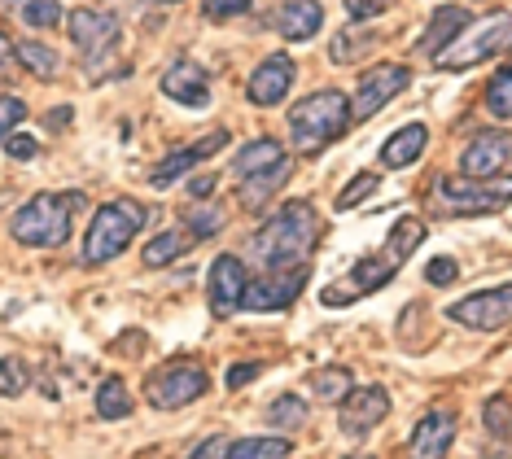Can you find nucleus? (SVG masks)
Masks as SVG:
<instances>
[{
	"instance_id": "4c0bfd02",
	"label": "nucleus",
	"mask_w": 512,
	"mask_h": 459,
	"mask_svg": "<svg viewBox=\"0 0 512 459\" xmlns=\"http://www.w3.org/2000/svg\"><path fill=\"white\" fill-rule=\"evenodd\" d=\"M482 420H486V429H491V433H508L512 429V403H508L504 394L491 398L486 411H482Z\"/></svg>"
},
{
	"instance_id": "a878e982",
	"label": "nucleus",
	"mask_w": 512,
	"mask_h": 459,
	"mask_svg": "<svg viewBox=\"0 0 512 459\" xmlns=\"http://www.w3.org/2000/svg\"><path fill=\"white\" fill-rule=\"evenodd\" d=\"M355 385H351V372L346 368H320V372H311V394L320 398V403H342L346 394H351Z\"/></svg>"
},
{
	"instance_id": "2f4dec72",
	"label": "nucleus",
	"mask_w": 512,
	"mask_h": 459,
	"mask_svg": "<svg viewBox=\"0 0 512 459\" xmlns=\"http://www.w3.org/2000/svg\"><path fill=\"white\" fill-rule=\"evenodd\" d=\"M486 110H491L495 119H512V66H504L491 84H486Z\"/></svg>"
},
{
	"instance_id": "6e6552de",
	"label": "nucleus",
	"mask_w": 512,
	"mask_h": 459,
	"mask_svg": "<svg viewBox=\"0 0 512 459\" xmlns=\"http://www.w3.org/2000/svg\"><path fill=\"white\" fill-rule=\"evenodd\" d=\"M202 394H206V372L197 363H167V368L149 372L145 381V398L158 411H180Z\"/></svg>"
},
{
	"instance_id": "1a4fd4ad",
	"label": "nucleus",
	"mask_w": 512,
	"mask_h": 459,
	"mask_svg": "<svg viewBox=\"0 0 512 459\" xmlns=\"http://www.w3.org/2000/svg\"><path fill=\"white\" fill-rule=\"evenodd\" d=\"M407 84H412L407 66H394V62L372 66L368 75L359 79V92L351 101V123H364V119H372V114H381L399 92H407Z\"/></svg>"
},
{
	"instance_id": "7ed1b4c3",
	"label": "nucleus",
	"mask_w": 512,
	"mask_h": 459,
	"mask_svg": "<svg viewBox=\"0 0 512 459\" xmlns=\"http://www.w3.org/2000/svg\"><path fill=\"white\" fill-rule=\"evenodd\" d=\"M346 127H351V101H346V92H333V88L302 97L294 105V114H289V140H294L298 153H320Z\"/></svg>"
},
{
	"instance_id": "a18cd8bd",
	"label": "nucleus",
	"mask_w": 512,
	"mask_h": 459,
	"mask_svg": "<svg viewBox=\"0 0 512 459\" xmlns=\"http://www.w3.org/2000/svg\"><path fill=\"white\" fill-rule=\"evenodd\" d=\"M14 66H18V44L9 40L5 31H0V79H5V75H9V70H14Z\"/></svg>"
},
{
	"instance_id": "f3484780",
	"label": "nucleus",
	"mask_w": 512,
	"mask_h": 459,
	"mask_svg": "<svg viewBox=\"0 0 512 459\" xmlns=\"http://www.w3.org/2000/svg\"><path fill=\"white\" fill-rule=\"evenodd\" d=\"M162 92H167L176 105H189V110L211 105V79H206V70L197 62H189V57H180V62L167 66V75H162Z\"/></svg>"
},
{
	"instance_id": "aec40b11",
	"label": "nucleus",
	"mask_w": 512,
	"mask_h": 459,
	"mask_svg": "<svg viewBox=\"0 0 512 459\" xmlns=\"http://www.w3.org/2000/svg\"><path fill=\"white\" fill-rule=\"evenodd\" d=\"M224 145H228V132H224V127H219V132H211L206 140H197V145L167 153V158H162V167H154V175H149V184H154V188H167L171 180H180V175L189 171V167H197V162H202V158H211V153H219Z\"/></svg>"
},
{
	"instance_id": "39448f33",
	"label": "nucleus",
	"mask_w": 512,
	"mask_h": 459,
	"mask_svg": "<svg viewBox=\"0 0 512 459\" xmlns=\"http://www.w3.org/2000/svg\"><path fill=\"white\" fill-rule=\"evenodd\" d=\"M75 202H79V193H40V197H31V202L9 219V232H14L18 245H31V250H57V245L71 237Z\"/></svg>"
},
{
	"instance_id": "37998d69",
	"label": "nucleus",
	"mask_w": 512,
	"mask_h": 459,
	"mask_svg": "<svg viewBox=\"0 0 512 459\" xmlns=\"http://www.w3.org/2000/svg\"><path fill=\"white\" fill-rule=\"evenodd\" d=\"M386 9H390V0H346V14L351 18H377Z\"/></svg>"
},
{
	"instance_id": "b1692460",
	"label": "nucleus",
	"mask_w": 512,
	"mask_h": 459,
	"mask_svg": "<svg viewBox=\"0 0 512 459\" xmlns=\"http://www.w3.org/2000/svg\"><path fill=\"white\" fill-rule=\"evenodd\" d=\"M281 158H285V149L276 145L272 136H267V140H254V145L241 149L237 162H232V171H237V180H246V175H259V171H267V167H276Z\"/></svg>"
},
{
	"instance_id": "ddd939ff",
	"label": "nucleus",
	"mask_w": 512,
	"mask_h": 459,
	"mask_svg": "<svg viewBox=\"0 0 512 459\" xmlns=\"http://www.w3.org/2000/svg\"><path fill=\"white\" fill-rule=\"evenodd\" d=\"M246 263H241L237 254H219L211 263V280H206V298H211V311L215 315H232L246 298Z\"/></svg>"
},
{
	"instance_id": "4be33fe9",
	"label": "nucleus",
	"mask_w": 512,
	"mask_h": 459,
	"mask_svg": "<svg viewBox=\"0 0 512 459\" xmlns=\"http://www.w3.org/2000/svg\"><path fill=\"white\" fill-rule=\"evenodd\" d=\"M469 27V9L464 5H442L434 18H429V31H425V40L416 44L421 53H442L451 40H460V31Z\"/></svg>"
},
{
	"instance_id": "473e14b6",
	"label": "nucleus",
	"mask_w": 512,
	"mask_h": 459,
	"mask_svg": "<svg viewBox=\"0 0 512 459\" xmlns=\"http://www.w3.org/2000/svg\"><path fill=\"white\" fill-rule=\"evenodd\" d=\"M364 49H372V35H368L364 27H346V31L333 40L329 53H333L337 66H346V62H359V53H364Z\"/></svg>"
},
{
	"instance_id": "dca6fc26",
	"label": "nucleus",
	"mask_w": 512,
	"mask_h": 459,
	"mask_svg": "<svg viewBox=\"0 0 512 459\" xmlns=\"http://www.w3.org/2000/svg\"><path fill=\"white\" fill-rule=\"evenodd\" d=\"M294 88V57L289 53H267L250 75V101L254 105H281Z\"/></svg>"
},
{
	"instance_id": "de8ad7c7",
	"label": "nucleus",
	"mask_w": 512,
	"mask_h": 459,
	"mask_svg": "<svg viewBox=\"0 0 512 459\" xmlns=\"http://www.w3.org/2000/svg\"><path fill=\"white\" fill-rule=\"evenodd\" d=\"M154 5H176V0H154Z\"/></svg>"
},
{
	"instance_id": "f704fd0d",
	"label": "nucleus",
	"mask_w": 512,
	"mask_h": 459,
	"mask_svg": "<svg viewBox=\"0 0 512 459\" xmlns=\"http://www.w3.org/2000/svg\"><path fill=\"white\" fill-rule=\"evenodd\" d=\"M377 188H381V180H377V175H372V171L355 175V180L346 184L342 193H337V210H355L359 202H364V197H372V193H377Z\"/></svg>"
},
{
	"instance_id": "2eb2a0df",
	"label": "nucleus",
	"mask_w": 512,
	"mask_h": 459,
	"mask_svg": "<svg viewBox=\"0 0 512 459\" xmlns=\"http://www.w3.org/2000/svg\"><path fill=\"white\" fill-rule=\"evenodd\" d=\"M66 27H71L75 49L88 53V57H106L114 44H119V35H123L119 18H114V14H97V9H75Z\"/></svg>"
},
{
	"instance_id": "6ab92c4d",
	"label": "nucleus",
	"mask_w": 512,
	"mask_h": 459,
	"mask_svg": "<svg viewBox=\"0 0 512 459\" xmlns=\"http://www.w3.org/2000/svg\"><path fill=\"white\" fill-rule=\"evenodd\" d=\"M320 22H324L320 0H285V5L272 14V27L281 31L289 44H307V40H316Z\"/></svg>"
},
{
	"instance_id": "e433bc0d",
	"label": "nucleus",
	"mask_w": 512,
	"mask_h": 459,
	"mask_svg": "<svg viewBox=\"0 0 512 459\" xmlns=\"http://www.w3.org/2000/svg\"><path fill=\"white\" fill-rule=\"evenodd\" d=\"M27 119V105H22V97H0V145H5L9 136H14V127Z\"/></svg>"
},
{
	"instance_id": "cd10ccee",
	"label": "nucleus",
	"mask_w": 512,
	"mask_h": 459,
	"mask_svg": "<svg viewBox=\"0 0 512 459\" xmlns=\"http://www.w3.org/2000/svg\"><path fill=\"white\" fill-rule=\"evenodd\" d=\"M189 250V237L184 232H162V237H154L145 245V267H167V263H176V258Z\"/></svg>"
},
{
	"instance_id": "72a5a7b5",
	"label": "nucleus",
	"mask_w": 512,
	"mask_h": 459,
	"mask_svg": "<svg viewBox=\"0 0 512 459\" xmlns=\"http://www.w3.org/2000/svg\"><path fill=\"white\" fill-rule=\"evenodd\" d=\"M27 363H22L18 355H5L0 359V398H14V394H22L27 390Z\"/></svg>"
},
{
	"instance_id": "58836bf2",
	"label": "nucleus",
	"mask_w": 512,
	"mask_h": 459,
	"mask_svg": "<svg viewBox=\"0 0 512 459\" xmlns=\"http://www.w3.org/2000/svg\"><path fill=\"white\" fill-rule=\"evenodd\" d=\"M250 5H254V0H202V14L211 18V22H224V18L246 14Z\"/></svg>"
},
{
	"instance_id": "9d476101",
	"label": "nucleus",
	"mask_w": 512,
	"mask_h": 459,
	"mask_svg": "<svg viewBox=\"0 0 512 459\" xmlns=\"http://www.w3.org/2000/svg\"><path fill=\"white\" fill-rule=\"evenodd\" d=\"M451 320L464 324V328H477V333L508 328L512 324V285L482 289V293H469V298L451 302Z\"/></svg>"
},
{
	"instance_id": "9b49d317",
	"label": "nucleus",
	"mask_w": 512,
	"mask_h": 459,
	"mask_svg": "<svg viewBox=\"0 0 512 459\" xmlns=\"http://www.w3.org/2000/svg\"><path fill=\"white\" fill-rule=\"evenodd\" d=\"M302 285H307V263L281 267V272H267L263 280L246 285V298H241V306H246V311H285V306L302 293Z\"/></svg>"
},
{
	"instance_id": "49530a36",
	"label": "nucleus",
	"mask_w": 512,
	"mask_h": 459,
	"mask_svg": "<svg viewBox=\"0 0 512 459\" xmlns=\"http://www.w3.org/2000/svg\"><path fill=\"white\" fill-rule=\"evenodd\" d=\"M189 193L197 197V202H206V193H215V180H211V175H202V180H193Z\"/></svg>"
},
{
	"instance_id": "c9c22d12",
	"label": "nucleus",
	"mask_w": 512,
	"mask_h": 459,
	"mask_svg": "<svg viewBox=\"0 0 512 459\" xmlns=\"http://www.w3.org/2000/svg\"><path fill=\"white\" fill-rule=\"evenodd\" d=\"M22 22L49 31V27L62 22V5H57V0H27V5H22Z\"/></svg>"
},
{
	"instance_id": "ea45409f",
	"label": "nucleus",
	"mask_w": 512,
	"mask_h": 459,
	"mask_svg": "<svg viewBox=\"0 0 512 459\" xmlns=\"http://www.w3.org/2000/svg\"><path fill=\"white\" fill-rule=\"evenodd\" d=\"M456 276H460L456 258H434V263L425 267V280H429V285H456Z\"/></svg>"
},
{
	"instance_id": "393cba45",
	"label": "nucleus",
	"mask_w": 512,
	"mask_h": 459,
	"mask_svg": "<svg viewBox=\"0 0 512 459\" xmlns=\"http://www.w3.org/2000/svg\"><path fill=\"white\" fill-rule=\"evenodd\" d=\"M97 416L101 420H127L132 416V394H127V385L119 376H106L97 390Z\"/></svg>"
},
{
	"instance_id": "7c9ffc66",
	"label": "nucleus",
	"mask_w": 512,
	"mask_h": 459,
	"mask_svg": "<svg viewBox=\"0 0 512 459\" xmlns=\"http://www.w3.org/2000/svg\"><path fill=\"white\" fill-rule=\"evenodd\" d=\"M184 223H189V228H193L189 237L206 241V237H215V232H219V223H224V210L211 206V202H197V206L184 210Z\"/></svg>"
},
{
	"instance_id": "a211bd4d",
	"label": "nucleus",
	"mask_w": 512,
	"mask_h": 459,
	"mask_svg": "<svg viewBox=\"0 0 512 459\" xmlns=\"http://www.w3.org/2000/svg\"><path fill=\"white\" fill-rule=\"evenodd\" d=\"M451 442H456V416L451 411H429L421 416V425L407 438V455L412 459H447Z\"/></svg>"
},
{
	"instance_id": "c756f323",
	"label": "nucleus",
	"mask_w": 512,
	"mask_h": 459,
	"mask_svg": "<svg viewBox=\"0 0 512 459\" xmlns=\"http://www.w3.org/2000/svg\"><path fill=\"white\" fill-rule=\"evenodd\" d=\"M267 420H272L276 429H298V425H307V403H302L298 394H281L267 407Z\"/></svg>"
},
{
	"instance_id": "20e7f679",
	"label": "nucleus",
	"mask_w": 512,
	"mask_h": 459,
	"mask_svg": "<svg viewBox=\"0 0 512 459\" xmlns=\"http://www.w3.org/2000/svg\"><path fill=\"white\" fill-rule=\"evenodd\" d=\"M141 228H145V206L132 202V197H114V202L97 206V215H92L88 232H84V263L88 267L114 263Z\"/></svg>"
},
{
	"instance_id": "f257e3e1",
	"label": "nucleus",
	"mask_w": 512,
	"mask_h": 459,
	"mask_svg": "<svg viewBox=\"0 0 512 459\" xmlns=\"http://www.w3.org/2000/svg\"><path fill=\"white\" fill-rule=\"evenodd\" d=\"M316 241H320L316 210L307 202H289L250 237V254L259 258L267 272H281V267L307 263L311 250H316Z\"/></svg>"
},
{
	"instance_id": "c03bdc74",
	"label": "nucleus",
	"mask_w": 512,
	"mask_h": 459,
	"mask_svg": "<svg viewBox=\"0 0 512 459\" xmlns=\"http://www.w3.org/2000/svg\"><path fill=\"white\" fill-rule=\"evenodd\" d=\"M259 372H263L259 363H232V368H228V390H241V385H250Z\"/></svg>"
},
{
	"instance_id": "f03ea898",
	"label": "nucleus",
	"mask_w": 512,
	"mask_h": 459,
	"mask_svg": "<svg viewBox=\"0 0 512 459\" xmlns=\"http://www.w3.org/2000/svg\"><path fill=\"white\" fill-rule=\"evenodd\" d=\"M421 241H425V223L421 219H399L377 254L359 258L342 285L324 289V302H329V306H351L355 298H364V293H372V289H386L390 280H394V272L407 263V254H412Z\"/></svg>"
},
{
	"instance_id": "79ce46f5",
	"label": "nucleus",
	"mask_w": 512,
	"mask_h": 459,
	"mask_svg": "<svg viewBox=\"0 0 512 459\" xmlns=\"http://www.w3.org/2000/svg\"><path fill=\"white\" fill-rule=\"evenodd\" d=\"M228 451H232L228 438H206L202 446H193L189 459H228Z\"/></svg>"
},
{
	"instance_id": "f8f14e48",
	"label": "nucleus",
	"mask_w": 512,
	"mask_h": 459,
	"mask_svg": "<svg viewBox=\"0 0 512 459\" xmlns=\"http://www.w3.org/2000/svg\"><path fill=\"white\" fill-rule=\"evenodd\" d=\"M508 162H512V136L508 132H482L469 149H464L460 171L469 175V180H499V175L508 171Z\"/></svg>"
},
{
	"instance_id": "423d86ee",
	"label": "nucleus",
	"mask_w": 512,
	"mask_h": 459,
	"mask_svg": "<svg viewBox=\"0 0 512 459\" xmlns=\"http://www.w3.org/2000/svg\"><path fill=\"white\" fill-rule=\"evenodd\" d=\"M512 49V14H491L477 27L460 31V40H451L447 49L438 53V66L447 70H469L477 62H491V57H504Z\"/></svg>"
},
{
	"instance_id": "a19ab883",
	"label": "nucleus",
	"mask_w": 512,
	"mask_h": 459,
	"mask_svg": "<svg viewBox=\"0 0 512 459\" xmlns=\"http://www.w3.org/2000/svg\"><path fill=\"white\" fill-rule=\"evenodd\" d=\"M5 149H9V158H14V162H27V158H36V153H40L36 136H27V132H14L5 140Z\"/></svg>"
},
{
	"instance_id": "c85d7f7f",
	"label": "nucleus",
	"mask_w": 512,
	"mask_h": 459,
	"mask_svg": "<svg viewBox=\"0 0 512 459\" xmlns=\"http://www.w3.org/2000/svg\"><path fill=\"white\" fill-rule=\"evenodd\" d=\"M228 459H289V442L285 438H241V442H232Z\"/></svg>"
},
{
	"instance_id": "412c9836",
	"label": "nucleus",
	"mask_w": 512,
	"mask_h": 459,
	"mask_svg": "<svg viewBox=\"0 0 512 459\" xmlns=\"http://www.w3.org/2000/svg\"><path fill=\"white\" fill-rule=\"evenodd\" d=\"M425 145H429V132L421 123H407V127H399L386 145H381V167H390V171H403V167H412L416 158L425 153Z\"/></svg>"
},
{
	"instance_id": "bb28decb",
	"label": "nucleus",
	"mask_w": 512,
	"mask_h": 459,
	"mask_svg": "<svg viewBox=\"0 0 512 459\" xmlns=\"http://www.w3.org/2000/svg\"><path fill=\"white\" fill-rule=\"evenodd\" d=\"M18 66H27L36 79H57V70H62L57 53L49 49V44H40V40H22L18 44Z\"/></svg>"
},
{
	"instance_id": "5701e85b",
	"label": "nucleus",
	"mask_w": 512,
	"mask_h": 459,
	"mask_svg": "<svg viewBox=\"0 0 512 459\" xmlns=\"http://www.w3.org/2000/svg\"><path fill=\"white\" fill-rule=\"evenodd\" d=\"M289 175H294V162H289V158H281L276 167H267V171H259V175H246V180H241V188H237L241 206H246V210H259L267 197H272L276 188L289 180Z\"/></svg>"
},
{
	"instance_id": "0eeeda50",
	"label": "nucleus",
	"mask_w": 512,
	"mask_h": 459,
	"mask_svg": "<svg viewBox=\"0 0 512 459\" xmlns=\"http://www.w3.org/2000/svg\"><path fill=\"white\" fill-rule=\"evenodd\" d=\"M512 202V180H438L434 206L438 215H495Z\"/></svg>"
},
{
	"instance_id": "4468645a",
	"label": "nucleus",
	"mask_w": 512,
	"mask_h": 459,
	"mask_svg": "<svg viewBox=\"0 0 512 459\" xmlns=\"http://www.w3.org/2000/svg\"><path fill=\"white\" fill-rule=\"evenodd\" d=\"M390 416V394L381 390V385H359L337 403V420H342L346 433H372V425H381V420Z\"/></svg>"
}]
</instances>
